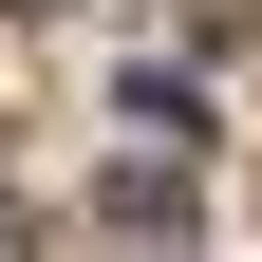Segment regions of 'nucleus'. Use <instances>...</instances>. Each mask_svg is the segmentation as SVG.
Segmentation results:
<instances>
[{"label": "nucleus", "mask_w": 262, "mask_h": 262, "mask_svg": "<svg viewBox=\"0 0 262 262\" xmlns=\"http://www.w3.org/2000/svg\"><path fill=\"white\" fill-rule=\"evenodd\" d=\"M94 206H113V225H187V150H150V169H113Z\"/></svg>", "instance_id": "obj_1"}, {"label": "nucleus", "mask_w": 262, "mask_h": 262, "mask_svg": "<svg viewBox=\"0 0 262 262\" xmlns=\"http://www.w3.org/2000/svg\"><path fill=\"white\" fill-rule=\"evenodd\" d=\"M187 38H206V56H244V38H262V0H187Z\"/></svg>", "instance_id": "obj_2"}]
</instances>
